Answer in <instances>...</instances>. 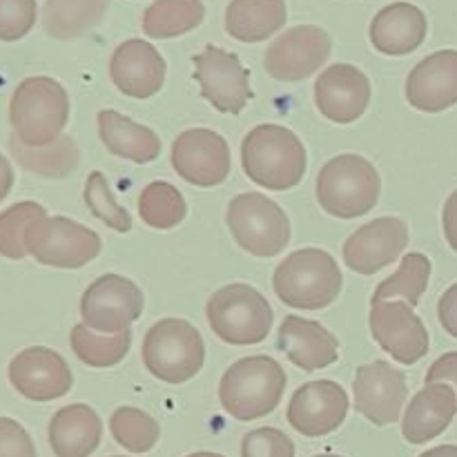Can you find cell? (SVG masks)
Returning a JSON list of instances; mask_svg holds the SVG:
<instances>
[{"label": "cell", "instance_id": "27", "mask_svg": "<svg viewBox=\"0 0 457 457\" xmlns=\"http://www.w3.org/2000/svg\"><path fill=\"white\" fill-rule=\"evenodd\" d=\"M288 21L284 0H230L226 31L239 43H262Z\"/></svg>", "mask_w": 457, "mask_h": 457}, {"label": "cell", "instance_id": "18", "mask_svg": "<svg viewBox=\"0 0 457 457\" xmlns=\"http://www.w3.org/2000/svg\"><path fill=\"white\" fill-rule=\"evenodd\" d=\"M370 80L360 67L335 62L315 80V105L321 114L337 125L355 123L369 110Z\"/></svg>", "mask_w": 457, "mask_h": 457}, {"label": "cell", "instance_id": "13", "mask_svg": "<svg viewBox=\"0 0 457 457\" xmlns=\"http://www.w3.org/2000/svg\"><path fill=\"white\" fill-rule=\"evenodd\" d=\"M333 40L321 27L297 25L270 43L263 56L268 76L284 83H297L315 74L330 56Z\"/></svg>", "mask_w": 457, "mask_h": 457}, {"label": "cell", "instance_id": "7", "mask_svg": "<svg viewBox=\"0 0 457 457\" xmlns=\"http://www.w3.org/2000/svg\"><path fill=\"white\" fill-rule=\"evenodd\" d=\"M205 317L221 342L230 346H253L270 335L275 312L270 302L248 284L219 288L205 306Z\"/></svg>", "mask_w": 457, "mask_h": 457}, {"label": "cell", "instance_id": "25", "mask_svg": "<svg viewBox=\"0 0 457 457\" xmlns=\"http://www.w3.org/2000/svg\"><path fill=\"white\" fill-rule=\"evenodd\" d=\"M47 440L56 457H89L101 446L103 422L92 406H62L49 420Z\"/></svg>", "mask_w": 457, "mask_h": 457}, {"label": "cell", "instance_id": "15", "mask_svg": "<svg viewBox=\"0 0 457 457\" xmlns=\"http://www.w3.org/2000/svg\"><path fill=\"white\" fill-rule=\"evenodd\" d=\"M353 393L357 413L364 415L373 427H388L402 418V409L409 397V384L402 370L388 361L378 360L357 369Z\"/></svg>", "mask_w": 457, "mask_h": 457}, {"label": "cell", "instance_id": "45", "mask_svg": "<svg viewBox=\"0 0 457 457\" xmlns=\"http://www.w3.org/2000/svg\"><path fill=\"white\" fill-rule=\"evenodd\" d=\"M186 457H226V455L210 453V451H199V453H192V455H186Z\"/></svg>", "mask_w": 457, "mask_h": 457}, {"label": "cell", "instance_id": "33", "mask_svg": "<svg viewBox=\"0 0 457 457\" xmlns=\"http://www.w3.org/2000/svg\"><path fill=\"white\" fill-rule=\"evenodd\" d=\"M187 204L181 192L168 181H154L138 196V217L154 230H172L186 219Z\"/></svg>", "mask_w": 457, "mask_h": 457}, {"label": "cell", "instance_id": "14", "mask_svg": "<svg viewBox=\"0 0 457 457\" xmlns=\"http://www.w3.org/2000/svg\"><path fill=\"white\" fill-rule=\"evenodd\" d=\"M351 400L342 384L317 379L302 384L290 397L286 420L303 437H324L337 431L346 420Z\"/></svg>", "mask_w": 457, "mask_h": 457}, {"label": "cell", "instance_id": "39", "mask_svg": "<svg viewBox=\"0 0 457 457\" xmlns=\"http://www.w3.org/2000/svg\"><path fill=\"white\" fill-rule=\"evenodd\" d=\"M0 457H38L29 433L12 418H0Z\"/></svg>", "mask_w": 457, "mask_h": 457}, {"label": "cell", "instance_id": "4", "mask_svg": "<svg viewBox=\"0 0 457 457\" xmlns=\"http://www.w3.org/2000/svg\"><path fill=\"white\" fill-rule=\"evenodd\" d=\"M344 277L333 254L320 248H302L284 259L272 277L275 295L290 308L321 311L337 302Z\"/></svg>", "mask_w": 457, "mask_h": 457}, {"label": "cell", "instance_id": "19", "mask_svg": "<svg viewBox=\"0 0 457 457\" xmlns=\"http://www.w3.org/2000/svg\"><path fill=\"white\" fill-rule=\"evenodd\" d=\"M9 382L25 400L52 402L70 393L74 375H71L70 364L56 351L31 346L12 360Z\"/></svg>", "mask_w": 457, "mask_h": 457}, {"label": "cell", "instance_id": "42", "mask_svg": "<svg viewBox=\"0 0 457 457\" xmlns=\"http://www.w3.org/2000/svg\"><path fill=\"white\" fill-rule=\"evenodd\" d=\"M442 228H445V237L449 245L457 253V190L453 195H449L445 210H442Z\"/></svg>", "mask_w": 457, "mask_h": 457}, {"label": "cell", "instance_id": "29", "mask_svg": "<svg viewBox=\"0 0 457 457\" xmlns=\"http://www.w3.org/2000/svg\"><path fill=\"white\" fill-rule=\"evenodd\" d=\"M9 152L22 170L45 179H65L79 168L80 150L71 137L62 134L58 141L45 147H29L16 137L9 138Z\"/></svg>", "mask_w": 457, "mask_h": 457}, {"label": "cell", "instance_id": "37", "mask_svg": "<svg viewBox=\"0 0 457 457\" xmlns=\"http://www.w3.org/2000/svg\"><path fill=\"white\" fill-rule=\"evenodd\" d=\"M36 0H0V40L13 43L25 38L36 25Z\"/></svg>", "mask_w": 457, "mask_h": 457}, {"label": "cell", "instance_id": "6", "mask_svg": "<svg viewBox=\"0 0 457 457\" xmlns=\"http://www.w3.org/2000/svg\"><path fill=\"white\" fill-rule=\"evenodd\" d=\"M141 355L152 378L165 384H183L204 369L205 344L190 321L165 317L145 333Z\"/></svg>", "mask_w": 457, "mask_h": 457}, {"label": "cell", "instance_id": "1", "mask_svg": "<svg viewBox=\"0 0 457 457\" xmlns=\"http://www.w3.org/2000/svg\"><path fill=\"white\" fill-rule=\"evenodd\" d=\"M241 168L250 181L266 190H293L306 174V147L284 125H257L241 143Z\"/></svg>", "mask_w": 457, "mask_h": 457}, {"label": "cell", "instance_id": "36", "mask_svg": "<svg viewBox=\"0 0 457 457\" xmlns=\"http://www.w3.org/2000/svg\"><path fill=\"white\" fill-rule=\"evenodd\" d=\"M83 196H85V204H87V208L92 210L94 217H96L98 221L105 223L110 230L120 232V235L132 230V217H129V212L123 208V205H119L110 183H107L105 174L94 170V172L87 177V183H85Z\"/></svg>", "mask_w": 457, "mask_h": 457}, {"label": "cell", "instance_id": "28", "mask_svg": "<svg viewBox=\"0 0 457 457\" xmlns=\"http://www.w3.org/2000/svg\"><path fill=\"white\" fill-rule=\"evenodd\" d=\"M110 0H47L43 7V27L52 38H80L103 21Z\"/></svg>", "mask_w": 457, "mask_h": 457}, {"label": "cell", "instance_id": "5", "mask_svg": "<svg viewBox=\"0 0 457 457\" xmlns=\"http://www.w3.org/2000/svg\"><path fill=\"white\" fill-rule=\"evenodd\" d=\"M317 201L337 219L364 217L378 205L382 179L378 168L360 154H339L317 174Z\"/></svg>", "mask_w": 457, "mask_h": 457}, {"label": "cell", "instance_id": "10", "mask_svg": "<svg viewBox=\"0 0 457 457\" xmlns=\"http://www.w3.org/2000/svg\"><path fill=\"white\" fill-rule=\"evenodd\" d=\"M143 312V293L123 275H103L80 297V317L87 328L103 335L128 330Z\"/></svg>", "mask_w": 457, "mask_h": 457}, {"label": "cell", "instance_id": "22", "mask_svg": "<svg viewBox=\"0 0 457 457\" xmlns=\"http://www.w3.org/2000/svg\"><path fill=\"white\" fill-rule=\"evenodd\" d=\"M277 348L303 373H315L339 360L337 337L320 321L288 315L277 330Z\"/></svg>", "mask_w": 457, "mask_h": 457}, {"label": "cell", "instance_id": "23", "mask_svg": "<svg viewBox=\"0 0 457 457\" xmlns=\"http://www.w3.org/2000/svg\"><path fill=\"white\" fill-rule=\"evenodd\" d=\"M457 415V393L451 384H424L402 418V436L409 445H427L446 431Z\"/></svg>", "mask_w": 457, "mask_h": 457}, {"label": "cell", "instance_id": "41", "mask_svg": "<svg viewBox=\"0 0 457 457\" xmlns=\"http://www.w3.org/2000/svg\"><path fill=\"white\" fill-rule=\"evenodd\" d=\"M437 320H440L442 328L457 339V284L446 288L437 302Z\"/></svg>", "mask_w": 457, "mask_h": 457}, {"label": "cell", "instance_id": "9", "mask_svg": "<svg viewBox=\"0 0 457 457\" xmlns=\"http://www.w3.org/2000/svg\"><path fill=\"white\" fill-rule=\"evenodd\" d=\"M101 237L67 217H43L29 228L27 253L38 263L62 270L87 266L101 254Z\"/></svg>", "mask_w": 457, "mask_h": 457}, {"label": "cell", "instance_id": "38", "mask_svg": "<svg viewBox=\"0 0 457 457\" xmlns=\"http://www.w3.org/2000/svg\"><path fill=\"white\" fill-rule=\"evenodd\" d=\"M241 457H295V445L279 428H254L241 440Z\"/></svg>", "mask_w": 457, "mask_h": 457}, {"label": "cell", "instance_id": "24", "mask_svg": "<svg viewBox=\"0 0 457 457\" xmlns=\"http://www.w3.org/2000/svg\"><path fill=\"white\" fill-rule=\"evenodd\" d=\"M428 21L418 4L391 3L375 13L370 22V43L386 56L413 54L427 40Z\"/></svg>", "mask_w": 457, "mask_h": 457}, {"label": "cell", "instance_id": "11", "mask_svg": "<svg viewBox=\"0 0 457 457\" xmlns=\"http://www.w3.org/2000/svg\"><path fill=\"white\" fill-rule=\"evenodd\" d=\"M195 80L201 87V96L223 114H239L253 101L250 70L241 65L239 56L221 47L208 45L192 58Z\"/></svg>", "mask_w": 457, "mask_h": 457}, {"label": "cell", "instance_id": "2", "mask_svg": "<svg viewBox=\"0 0 457 457\" xmlns=\"http://www.w3.org/2000/svg\"><path fill=\"white\" fill-rule=\"evenodd\" d=\"M286 384L288 378L279 361L268 355H250L223 373L219 400L228 415L239 422H253L279 406Z\"/></svg>", "mask_w": 457, "mask_h": 457}, {"label": "cell", "instance_id": "44", "mask_svg": "<svg viewBox=\"0 0 457 457\" xmlns=\"http://www.w3.org/2000/svg\"><path fill=\"white\" fill-rule=\"evenodd\" d=\"M420 457H457V446L455 445H442V446H436V449L424 451Z\"/></svg>", "mask_w": 457, "mask_h": 457}, {"label": "cell", "instance_id": "32", "mask_svg": "<svg viewBox=\"0 0 457 457\" xmlns=\"http://www.w3.org/2000/svg\"><path fill=\"white\" fill-rule=\"evenodd\" d=\"M431 259L422 253H409L400 262L395 275L384 279L373 295V303L395 302L402 299L409 306H418L420 297L427 293L428 279H431Z\"/></svg>", "mask_w": 457, "mask_h": 457}, {"label": "cell", "instance_id": "12", "mask_svg": "<svg viewBox=\"0 0 457 457\" xmlns=\"http://www.w3.org/2000/svg\"><path fill=\"white\" fill-rule=\"evenodd\" d=\"M170 161L179 177L196 187L221 186L230 177V145L219 132L208 128L186 129L172 143Z\"/></svg>", "mask_w": 457, "mask_h": 457}, {"label": "cell", "instance_id": "35", "mask_svg": "<svg viewBox=\"0 0 457 457\" xmlns=\"http://www.w3.org/2000/svg\"><path fill=\"white\" fill-rule=\"evenodd\" d=\"M47 217L45 208L34 201H21L0 212V257L25 259L27 235L38 219Z\"/></svg>", "mask_w": 457, "mask_h": 457}, {"label": "cell", "instance_id": "31", "mask_svg": "<svg viewBox=\"0 0 457 457\" xmlns=\"http://www.w3.org/2000/svg\"><path fill=\"white\" fill-rule=\"evenodd\" d=\"M70 344L74 355L83 364L92 369H112L120 364L132 346V328L123 330L116 335H103L96 330L87 328L85 324H76L71 328Z\"/></svg>", "mask_w": 457, "mask_h": 457}, {"label": "cell", "instance_id": "47", "mask_svg": "<svg viewBox=\"0 0 457 457\" xmlns=\"http://www.w3.org/2000/svg\"><path fill=\"white\" fill-rule=\"evenodd\" d=\"M112 457H123V455H112Z\"/></svg>", "mask_w": 457, "mask_h": 457}, {"label": "cell", "instance_id": "26", "mask_svg": "<svg viewBox=\"0 0 457 457\" xmlns=\"http://www.w3.org/2000/svg\"><path fill=\"white\" fill-rule=\"evenodd\" d=\"M103 145L119 159L152 163L161 154V138L147 125L137 123L116 110H101L96 116Z\"/></svg>", "mask_w": 457, "mask_h": 457}, {"label": "cell", "instance_id": "30", "mask_svg": "<svg viewBox=\"0 0 457 457\" xmlns=\"http://www.w3.org/2000/svg\"><path fill=\"white\" fill-rule=\"evenodd\" d=\"M204 18V0H154L143 12V31L150 38H177L196 29Z\"/></svg>", "mask_w": 457, "mask_h": 457}, {"label": "cell", "instance_id": "40", "mask_svg": "<svg viewBox=\"0 0 457 457\" xmlns=\"http://www.w3.org/2000/svg\"><path fill=\"white\" fill-rule=\"evenodd\" d=\"M427 384H451L457 393V351L446 353V355L437 357L431 364V369L427 370Z\"/></svg>", "mask_w": 457, "mask_h": 457}, {"label": "cell", "instance_id": "8", "mask_svg": "<svg viewBox=\"0 0 457 457\" xmlns=\"http://www.w3.org/2000/svg\"><path fill=\"white\" fill-rule=\"evenodd\" d=\"M226 223L239 248L254 257H277L290 244L288 214L259 192L237 195L228 205Z\"/></svg>", "mask_w": 457, "mask_h": 457}, {"label": "cell", "instance_id": "46", "mask_svg": "<svg viewBox=\"0 0 457 457\" xmlns=\"http://www.w3.org/2000/svg\"><path fill=\"white\" fill-rule=\"evenodd\" d=\"M315 457H342V455H330V453H324V455H315Z\"/></svg>", "mask_w": 457, "mask_h": 457}, {"label": "cell", "instance_id": "17", "mask_svg": "<svg viewBox=\"0 0 457 457\" xmlns=\"http://www.w3.org/2000/svg\"><path fill=\"white\" fill-rule=\"evenodd\" d=\"M409 248V228L397 217H379L353 232L342 248L344 263L357 275H375Z\"/></svg>", "mask_w": 457, "mask_h": 457}, {"label": "cell", "instance_id": "43", "mask_svg": "<svg viewBox=\"0 0 457 457\" xmlns=\"http://www.w3.org/2000/svg\"><path fill=\"white\" fill-rule=\"evenodd\" d=\"M12 186H13L12 163H9V159H4V156L0 154V201L9 195Z\"/></svg>", "mask_w": 457, "mask_h": 457}, {"label": "cell", "instance_id": "34", "mask_svg": "<svg viewBox=\"0 0 457 457\" xmlns=\"http://www.w3.org/2000/svg\"><path fill=\"white\" fill-rule=\"evenodd\" d=\"M110 431L116 445L123 446L129 453H150L161 437V427L150 413L137 406H120L112 413Z\"/></svg>", "mask_w": 457, "mask_h": 457}, {"label": "cell", "instance_id": "20", "mask_svg": "<svg viewBox=\"0 0 457 457\" xmlns=\"http://www.w3.org/2000/svg\"><path fill=\"white\" fill-rule=\"evenodd\" d=\"M165 58L143 38H129L114 49L110 61L112 83L132 98H152L165 83Z\"/></svg>", "mask_w": 457, "mask_h": 457}, {"label": "cell", "instance_id": "21", "mask_svg": "<svg viewBox=\"0 0 457 457\" xmlns=\"http://www.w3.org/2000/svg\"><path fill=\"white\" fill-rule=\"evenodd\" d=\"M406 101L428 114L457 105V49H440L411 70Z\"/></svg>", "mask_w": 457, "mask_h": 457}, {"label": "cell", "instance_id": "16", "mask_svg": "<svg viewBox=\"0 0 457 457\" xmlns=\"http://www.w3.org/2000/svg\"><path fill=\"white\" fill-rule=\"evenodd\" d=\"M370 333L393 360L404 366L418 364L431 348L427 326L406 302L373 303Z\"/></svg>", "mask_w": 457, "mask_h": 457}, {"label": "cell", "instance_id": "3", "mask_svg": "<svg viewBox=\"0 0 457 457\" xmlns=\"http://www.w3.org/2000/svg\"><path fill=\"white\" fill-rule=\"evenodd\" d=\"M70 120V94L49 76H31L13 89L9 123L13 137L29 147H45L62 137Z\"/></svg>", "mask_w": 457, "mask_h": 457}]
</instances>
